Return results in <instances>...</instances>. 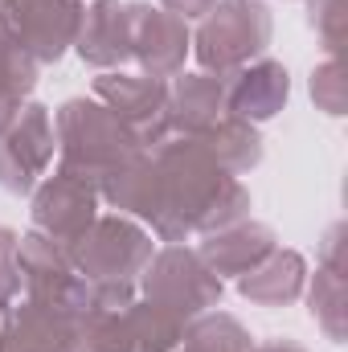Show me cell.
I'll return each mask as SVG.
<instances>
[{
	"mask_svg": "<svg viewBox=\"0 0 348 352\" xmlns=\"http://www.w3.org/2000/svg\"><path fill=\"white\" fill-rule=\"evenodd\" d=\"M17 234L0 230V303L21 295V270H17Z\"/></svg>",
	"mask_w": 348,
	"mask_h": 352,
	"instance_id": "obj_20",
	"label": "cell"
},
{
	"mask_svg": "<svg viewBox=\"0 0 348 352\" xmlns=\"http://www.w3.org/2000/svg\"><path fill=\"white\" fill-rule=\"evenodd\" d=\"M287 94H291L287 70L279 62H270V58H259V62H250L246 70H238L226 82V111L238 115V119H246V123L270 119V115L283 111Z\"/></svg>",
	"mask_w": 348,
	"mask_h": 352,
	"instance_id": "obj_13",
	"label": "cell"
},
{
	"mask_svg": "<svg viewBox=\"0 0 348 352\" xmlns=\"http://www.w3.org/2000/svg\"><path fill=\"white\" fill-rule=\"evenodd\" d=\"M127 12H131V58L144 66L148 78H160V82L173 78L188 54L184 21L148 4H127Z\"/></svg>",
	"mask_w": 348,
	"mask_h": 352,
	"instance_id": "obj_11",
	"label": "cell"
},
{
	"mask_svg": "<svg viewBox=\"0 0 348 352\" xmlns=\"http://www.w3.org/2000/svg\"><path fill=\"white\" fill-rule=\"evenodd\" d=\"M312 4H320V12H312V25H320L328 50H336V41H340V0H312Z\"/></svg>",
	"mask_w": 348,
	"mask_h": 352,
	"instance_id": "obj_22",
	"label": "cell"
},
{
	"mask_svg": "<svg viewBox=\"0 0 348 352\" xmlns=\"http://www.w3.org/2000/svg\"><path fill=\"white\" fill-rule=\"evenodd\" d=\"M98 217V184H90L87 176L58 168L45 176V184L33 197V226L37 234H45L54 246L70 250Z\"/></svg>",
	"mask_w": 348,
	"mask_h": 352,
	"instance_id": "obj_9",
	"label": "cell"
},
{
	"mask_svg": "<svg viewBox=\"0 0 348 352\" xmlns=\"http://www.w3.org/2000/svg\"><path fill=\"white\" fill-rule=\"evenodd\" d=\"M58 135L54 119L41 102H21V111L0 127V188L8 192H33V184L45 176L54 160Z\"/></svg>",
	"mask_w": 348,
	"mask_h": 352,
	"instance_id": "obj_7",
	"label": "cell"
},
{
	"mask_svg": "<svg viewBox=\"0 0 348 352\" xmlns=\"http://www.w3.org/2000/svg\"><path fill=\"white\" fill-rule=\"evenodd\" d=\"M83 12V0H0V33L37 66H50L78 41Z\"/></svg>",
	"mask_w": 348,
	"mask_h": 352,
	"instance_id": "obj_5",
	"label": "cell"
},
{
	"mask_svg": "<svg viewBox=\"0 0 348 352\" xmlns=\"http://www.w3.org/2000/svg\"><path fill=\"white\" fill-rule=\"evenodd\" d=\"M66 254L90 287H131L152 263V238L127 217H94Z\"/></svg>",
	"mask_w": 348,
	"mask_h": 352,
	"instance_id": "obj_4",
	"label": "cell"
},
{
	"mask_svg": "<svg viewBox=\"0 0 348 352\" xmlns=\"http://www.w3.org/2000/svg\"><path fill=\"white\" fill-rule=\"evenodd\" d=\"M312 94L328 107V115H340L345 102H340V66H336V62H328V66L312 78Z\"/></svg>",
	"mask_w": 348,
	"mask_h": 352,
	"instance_id": "obj_21",
	"label": "cell"
},
{
	"mask_svg": "<svg viewBox=\"0 0 348 352\" xmlns=\"http://www.w3.org/2000/svg\"><path fill=\"white\" fill-rule=\"evenodd\" d=\"M33 82H37V62L0 33V127L21 111Z\"/></svg>",
	"mask_w": 348,
	"mask_h": 352,
	"instance_id": "obj_18",
	"label": "cell"
},
{
	"mask_svg": "<svg viewBox=\"0 0 348 352\" xmlns=\"http://www.w3.org/2000/svg\"><path fill=\"white\" fill-rule=\"evenodd\" d=\"M58 152H62V168L87 176L90 184H102L119 164H127L131 156H140V140L102 107L87 98H70L58 111Z\"/></svg>",
	"mask_w": 348,
	"mask_h": 352,
	"instance_id": "obj_2",
	"label": "cell"
},
{
	"mask_svg": "<svg viewBox=\"0 0 348 352\" xmlns=\"http://www.w3.org/2000/svg\"><path fill=\"white\" fill-rule=\"evenodd\" d=\"M303 274H307V266H303V258H299L295 250H279V246H274L254 270H246V274L238 278V291H242L246 299L262 303V307H279V303H291V299L299 295Z\"/></svg>",
	"mask_w": 348,
	"mask_h": 352,
	"instance_id": "obj_16",
	"label": "cell"
},
{
	"mask_svg": "<svg viewBox=\"0 0 348 352\" xmlns=\"http://www.w3.org/2000/svg\"><path fill=\"white\" fill-rule=\"evenodd\" d=\"M217 0H164V8L180 16V21H193V16H209Z\"/></svg>",
	"mask_w": 348,
	"mask_h": 352,
	"instance_id": "obj_23",
	"label": "cell"
},
{
	"mask_svg": "<svg viewBox=\"0 0 348 352\" xmlns=\"http://www.w3.org/2000/svg\"><path fill=\"white\" fill-rule=\"evenodd\" d=\"M274 250V234L259 226V221H234V226H226V230H213L209 234V242H201V263L209 266L217 278L221 274H246V270H254V266L266 258Z\"/></svg>",
	"mask_w": 348,
	"mask_h": 352,
	"instance_id": "obj_14",
	"label": "cell"
},
{
	"mask_svg": "<svg viewBox=\"0 0 348 352\" xmlns=\"http://www.w3.org/2000/svg\"><path fill=\"white\" fill-rule=\"evenodd\" d=\"M94 94L140 140L144 152L160 148L173 135V127H168V87L160 78H148V74H98Z\"/></svg>",
	"mask_w": 348,
	"mask_h": 352,
	"instance_id": "obj_8",
	"label": "cell"
},
{
	"mask_svg": "<svg viewBox=\"0 0 348 352\" xmlns=\"http://www.w3.org/2000/svg\"><path fill=\"white\" fill-rule=\"evenodd\" d=\"M144 291H148V303L164 307L176 320H197L201 311L217 307L221 299V278L201 263V254L193 250H180V246H168L160 250L152 263L144 266Z\"/></svg>",
	"mask_w": 348,
	"mask_h": 352,
	"instance_id": "obj_6",
	"label": "cell"
},
{
	"mask_svg": "<svg viewBox=\"0 0 348 352\" xmlns=\"http://www.w3.org/2000/svg\"><path fill=\"white\" fill-rule=\"evenodd\" d=\"M250 209V192L226 173L193 135L164 140L152 148V197L144 221L164 242H184L193 230H226L242 221Z\"/></svg>",
	"mask_w": 348,
	"mask_h": 352,
	"instance_id": "obj_1",
	"label": "cell"
},
{
	"mask_svg": "<svg viewBox=\"0 0 348 352\" xmlns=\"http://www.w3.org/2000/svg\"><path fill=\"white\" fill-rule=\"evenodd\" d=\"M221 168L230 176L246 173V168H254L262 160V140L259 131L246 123V119H238V115H226V119H217L209 131H201V135H193Z\"/></svg>",
	"mask_w": 348,
	"mask_h": 352,
	"instance_id": "obj_17",
	"label": "cell"
},
{
	"mask_svg": "<svg viewBox=\"0 0 348 352\" xmlns=\"http://www.w3.org/2000/svg\"><path fill=\"white\" fill-rule=\"evenodd\" d=\"M270 45V12L259 0H217L197 33V62L230 82Z\"/></svg>",
	"mask_w": 348,
	"mask_h": 352,
	"instance_id": "obj_3",
	"label": "cell"
},
{
	"mask_svg": "<svg viewBox=\"0 0 348 352\" xmlns=\"http://www.w3.org/2000/svg\"><path fill=\"white\" fill-rule=\"evenodd\" d=\"M83 311H66L41 299L8 307L0 328V352H74Z\"/></svg>",
	"mask_w": 348,
	"mask_h": 352,
	"instance_id": "obj_10",
	"label": "cell"
},
{
	"mask_svg": "<svg viewBox=\"0 0 348 352\" xmlns=\"http://www.w3.org/2000/svg\"><path fill=\"white\" fill-rule=\"evenodd\" d=\"M78 54L94 70H115L131 62V12L119 0H94L83 12Z\"/></svg>",
	"mask_w": 348,
	"mask_h": 352,
	"instance_id": "obj_12",
	"label": "cell"
},
{
	"mask_svg": "<svg viewBox=\"0 0 348 352\" xmlns=\"http://www.w3.org/2000/svg\"><path fill=\"white\" fill-rule=\"evenodd\" d=\"M226 82L209 74H184L168 87V127L180 135H201L226 119Z\"/></svg>",
	"mask_w": 348,
	"mask_h": 352,
	"instance_id": "obj_15",
	"label": "cell"
},
{
	"mask_svg": "<svg viewBox=\"0 0 348 352\" xmlns=\"http://www.w3.org/2000/svg\"><path fill=\"white\" fill-rule=\"evenodd\" d=\"M320 278H324V287H328V295L316 287L312 291V316H320L324 320V328L340 340V320H336V311H340V303H345V287H340V270H320Z\"/></svg>",
	"mask_w": 348,
	"mask_h": 352,
	"instance_id": "obj_19",
	"label": "cell"
}]
</instances>
